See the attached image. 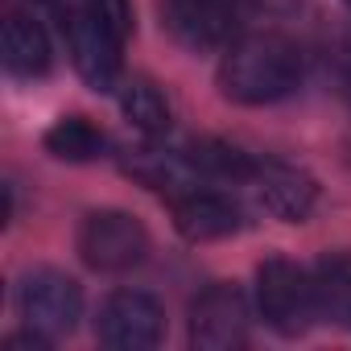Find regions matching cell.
Masks as SVG:
<instances>
[{
  "mask_svg": "<svg viewBox=\"0 0 351 351\" xmlns=\"http://www.w3.org/2000/svg\"><path fill=\"white\" fill-rule=\"evenodd\" d=\"M256 306L277 335H302L318 318L314 273L285 256H269L256 269Z\"/></svg>",
  "mask_w": 351,
  "mask_h": 351,
  "instance_id": "obj_3",
  "label": "cell"
},
{
  "mask_svg": "<svg viewBox=\"0 0 351 351\" xmlns=\"http://www.w3.org/2000/svg\"><path fill=\"white\" fill-rule=\"evenodd\" d=\"M169 207H173V223H178V232L186 240H195V244L223 240V236H236L244 228V211L228 195H219L211 186H199V191H191L182 199H173Z\"/></svg>",
  "mask_w": 351,
  "mask_h": 351,
  "instance_id": "obj_11",
  "label": "cell"
},
{
  "mask_svg": "<svg viewBox=\"0 0 351 351\" xmlns=\"http://www.w3.org/2000/svg\"><path fill=\"white\" fill-rule=\"evenodd\" d=\"M95 335H99V343H108L116 351H149L165 335V310L157 298H149L141 289H116L99 306Z\"/></svg>",
  "mask_w": 351,
  "mask_h": 351,
  "instance_id": "obj_7",
  "label": "cell"
},
{
  "mask_svg": "<svg viewBox=\"0 0 351 351\" xmlns=\"http://www.w3.org/2000/svg\"><path fill=\"white\" fill-rule=\"evenodd\" d=\"M302 75H306V58L289 38L248 34L223 50L219 91L236 104L261 108V104H277V99L293 95L302 87Z\"/></svg>",
  "mask_w": 351,
  "mask_h": 351,
  "instance_id": "obj_1",
  "label": "cell"
},
{
  "mask_svg": "<svg viewBox=\"0 0 351 351\" xmlns=\"http://www.w3.org/2000/svg\"><path fill=\"white\" fill-rule=\"evenodd\" d=\"M310 273H314V293H318V318L351 322V252L322 256Z\"/></svg>",
  "mask_w": 351,
  "mask_h": 351,
  "instance_id": "obj_14",
  "label": "cell"
},
{
  "mask_svg": "<svg viewBox=\"0 0 351 351\" xmlns=\"http://www.w3.org/2000/svg\"><path fill=\"white\" fill-rule=\"evenodd\" d=\"M0 50H5V71L17 75V79H42L50 71V38H46V29L34 17L17 13V9L5 17Z\"/></svg>",
  "mask_w": 351,
  "mask_h": 351,
  "instance_id": "obj_12",
  "label": "cell"
},
{
  "mask_svg": "<svg viewBox=\"0 0 351 351\" xmlns=\"http://www.w3.org/2000/svg\"><path fill=\"white\" fill-rule=\"evenodd\" d=\"M46 153L58 161H99L108 157V132L87 116H62L46 128Z\"/></svg>",
  "mask_w": 351,
  "mask_h": 351,
  "instance_id": "obj_13",
  "label": "cell"
},
{
  "mask_svg": "<svg viewBox=\"0 0 351 351\" xmlns=\"http://www.w3.org/2000/svg\"><path fill=\"white\" fill-rule=\"evenodd\" d=\"M161 25L195 54L228 50L244 25V0H161Z\"/></svg>",
  "mask_w": 351,
  "mask_h": 351,
  "instance_id": "obj_4",
  "label": "cell"
},
{
  "mask_svg": "<svg viewBox=\"0 0 351 351\" xmlns=\"http://www.w3.org/2000/svg\"><path fill=\"white\" fill-rule=\"evenodd\" d=\"M124 173H132V178L145 182L149 191L165 195L169 203H173V199H182V195H191V191H199V186H207L203 169L195 165L191 153L149 149V145H145V149H128V157H124Z\"/></svg>",
  "mask_w": 351,
  "mask_h": 351,
  "instance_id": "obj_10",
  "label": "cell"
},
{
  "mask_svg": "<svg viewBox=\"0 0 351 351\" xmlns=\"http://www.w3.org/2000/svg\"><path fill=\"white\" fill-rule=\"evenodd\" d=\"M347 99H351V71H347Z\"/></svg>",
  "mask_w": 351,
  "mask_h": 351,
  "instance_id": "obj_17",
  "label": "cell"
},
{
  "mask_svg": "<svg viewBox=\"0 0 351 351\" xmlns=\"http://www.w3.org/2000/svg\"><path fill=\"white\" fill-rule=\"evenodd\" d=\"M248 186H252L256 203L269 215H277L281 223H302L318 203V186H314L310 173H302L293 165H281V161H256Z\"/></svg>",
  "mask_w": 351,
  "mask_h": 351,
  "instance_id": "obj_9",
  "label": "cell"
},
{
  "mask_svg": "<svg viewBox=\"0 0 351 351\" xmlns=\"http://www.w3.org/2000/svg\"><path fill=\"white\" fill-rule=\"evenodd\" d=\"M42 5H50V9H54V13L62 17L66 9H75V5H83V0H42Z\"/></svg>",
  "mask_w": 351,
  "mask_h": 351,
  "instance_id": "obj_16",
  "label": "cell"
},
{
  "mask_svg": "<svg viewBox=\"0 0 351 351\" xmlns=\"http://www.w3.org/2000/svg\"><path fill=\"white\" fill-rule=\"evenodd\" d=\"M66 54L79 71V79L95 91L120 87V50L132 34V9L128 0H83L62 17Z\"/></svg>",
  "mask_w": 351,
  "mask_h": 351,
  "instance_id": "obj_2",
  "label": "cell"
},
{
  "mask_svg": "<svg viewBox=\"0 0 351 351\" xmlns=\"http://www.w3.org/2000/svg\"><path fill=\"white\" fill-rule=\"evenodd\" d=\"M79 256L95 273H128L149 256V232L128 211H91L79 228Z\"/></svg>",
  "mask_w": 351,
  "mask_h": 351,
  "instance_id": "obj_5",
  "label": "cell"
},
{
  "mask_svg": "<svg viewBox=\"0 0 351 351\" xmlns=\"http://www.w3.org/2000/svg\"><path fill=\"white\" fill-rule=\"evenodd\" d=\"M248 339V298L240 285H207L191 306V343L199 351H232Z\"/></svg>",
  "mask_w": 351,
  "mask_h": 351,
  "instance_id": "obj_8",
  "label": "cell"
},
{
  "mask_svg": "<svg viewBox=\"0 0 351 351\" xmlns=\"http://www.w3.org/2000/svg\"><path fill=\"white\" fill-rule=\"evenodd\" d=\"M120 112H124L128 124L141 128L145 136L169 132V120H173L169 99H165L149 79H128V83H120Z\"/></svg>",
  "mask_w": 351,
  "mask_h": 351,
  "instance_id": "obj_15",
  "label": "cell"
},
{
  "mask_svg": "<svg viewBox=\"0 0 351 351\" xmlns=\"http://www.w3.org/2000/svg\"><path fill=\"white\" fill-rule=\"evenodd\" d=\"M17 306L25 326L42 330L46 339H62L83 318V289L62 269H34L17 289Z\"/></svg>",
  "mask_w": 351,
  "mask_h": 351,
  "instance_id": "obj_6",
  "label": "cell"
},
{
  "mask_svg": "<svg viewBox=\"0 0 351 351\" xmlns=\"http://www.w3.org/2000/svg\"><path fill=\"white\" fill-rule=\"evenodd\" d=\"M347 9H351V0H347Z\"/></svg>",
  "mask_w": 351,
  "mask_h": 351,
  "instance_id": "obj_19",
  "label": "cell"
},
{
  "mask_svg": "<svg viewBox=\"0 0 351 351\" xmlns=\"http://www.w3.org/2000/svg\"><path fill=\"white\" fill-rule=\"evenodd\" d=\"M347 161H351V141H347Z\"/></svg>",
  "mask_w": 351,
  "mask_h": 351,
  "instance_id": "obj_18",
  "label": "cell"
}]
</instances>
